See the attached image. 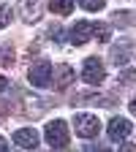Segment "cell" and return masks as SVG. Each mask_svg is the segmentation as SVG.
Here are the masks:
<instances>
[{"label":"cell","mask_w":136,"mask_h":152,"mask_svg":"<svg viewBox=\"0 0 136 152\" xmlns=\"http://www.w3.org/2000/svg\"><path fill=\"white\" fill-rule=\"evenodd\" d=\"M74 128H76V136H82V139H93V136H98V130H101V122L95 114H76L74 117Z\"/></svg>","instance_id":"cell-1"},{"label":"cell","mask_w":136,"mask_h":152,"mask_svg":"<svg viewBox=\"0 0 136 152\" xmlns=\"http://www.w3.org/2000/svg\"><path fill=\"white\" fill-rule=\"evenodd\" d=\"M8 90V79H6V76H0V92H6Z\"/></svg>","instance_id":"cell-18"},{"label":"cell","mask_w":136,"mask_h":152,"mask_svg":"<svg viewBox=\"0 0 136 152\" xmlns=\"http://www.w3.org/2000/svg\"><path fill=\"white\" fill-rule=\"evenodd\" d=\"M14 141L22 147V149H35L38 147V130L35 128H19L14 133Z\"/></svg>","instance_id":"cell-6"},{"label":"cell","mask_w":136,"mask_h":152,"mask_svg":"<svg viewBox=\"0 0 136 152\" xmlns=\"http://www.w3.org/2000/svg\"><path fill=\"white\" fill-rule=\"evenodd\" d=\"M131 82H136V71H125L123 73V84H131Z\"/></svg>","instance_id":"cell-16"},{"label":"cell","mask_w":136,"mask_h":152,"mask_svg":"<svg viewBox=\"0 0 136 152\" xmlns=\"http://www.w3.org/2000/svg\"><path fill=\"white\" fill-rule=\"evenodd\" d=\"M44 136H46V141L52 144V149L65 147V144H68V125H65L63 120H52V122H46V128H44Z\"/></svg>","instance_id":"cell-2"},{"label":"cell","mask_w":136,"mask_h":152,"mask_svg":"<svg viewBox=\"0 0 136 152\" xmlns=\"http://www.w3.org/2000/svg\"><path fill=\"white\" fill-rule=\"evenodd\" d=\"M93 35L98 38V41H109V38H112V30H109V25L98 22V25H93Z\"/></svg>","instance_id":"cell-12"},{"label":"cell","mask_w":136,"mask_h":152,"mask_svg":"<svg viewBox=\"0 0 136 152\" xmlns=\"http://www.w3.org/2000/svg\"><path fill=\"white\" fill-rule=\"evenodd\" d=\"M120 152H136V144H133V141H125V144L120 147Z\"/></svg>","instance_id":"cell-17"},{"label":"cell","mask_w":136,"mask_h":152,"mask_svg":"<svg viewBox=\"0 0 136 152\" xmlns=\"http://www.w3.org/2000/svg\"><path fill=\"white\" fill-rule=\"evenodd\" d=\"M27 79H30V84H33V87H49V82H52V65H49L46 60H44V63L30 65Z\"/></svg>","instance_id":"cell-4"},{"label":"cell","mask_w":136,"mask_h":152,"mask_svg":"<svg viewBox=\"0 0 136 152\" xmlns=\"http://www.w3.org/2000/svg\"><path fill=\"white\" fill-rule=\"evenodd\" d=\"M11 22V8L8 6H0V27H6Z\"/></svg>","instance_id":"cell-14"},{"label":"cell","mask_w":136,"mask_h":152,"mask_svg":"<svg viewBox=\"0 0 136 152\" xmlns=\"http://www.w3.org/2000/svg\"><path fill=\"white\" fill-rule=\"evenodd\" d=\"M85 152H109V147H104V144H87Z\"/></svg>","instance_id":"cell-15"},{"label":"cell","mask_w":136,"mask_h":152,"mask_svg":"<svg viewBox=\"0 0 136 152\" xmlns=\"http://www.w3.org/2000/svg\"><path fill=\"white\" fill-rule=\"evenodd\" d=\"M128 133H131V122H128V120L114 117V120L109 122V139H112V141H123Z\"/></svg>","instance_id":"cell-8"},{"label":"cell","mask_w":136,"mask_h":152,"mask_svg":"<svg viewBox=\"0 0 136 152\" xmlns=\"http://www.w3.org/2000/svg\"><path fill=\"white\" fill-rule=\"evenodd\" d=\"M79 6H82L85 11H101V8L106 6V0H79Z\"/></svg>","instance_id":"cell-13"},{"label":"cell","mask_w":136,"mask_h":152,"mask_svg":"<svg viewBox=\"0 0 136 152\" xmlns=\"http://www.w3.org/2000/svg\"><path fill=\"white\" fill-rule=\"evenodd\" d=\"M52 76H54V87H68L74 82V68L71 65H57L52 71Z\"/></svg>","instance_id":"cell-9"},{"label":"cell","mask_w":136,"mask_h":152,"mask_svg":"<svg viewBox=\"0 0 136 152\" xmlns=\"http://www.w3.org/2000/svg\"><path fill=\"white\" fill-rule=\"evenodd\" d=\"M49 6H52L54 14L65 16V14H71V8H74V0H49Z\"/></svg>","instance_id":"cell-11"},{"label":"cell","mask_w":136,"mask_h":152,"mask_svg":"<svg viewBox=\"0 0 136 152\" xmlns=\"http://www.w3.org/2000/svg\"><path fill=\"white\" fill-rule=\"evenodd\" d=\"M6 149H8V144H6V139H3V136H0V152H6Z\"/></svg>","instance_id":"cell-19"},{"label":"cell","mask_w":136,"mask_h":152,"mask_svg":"<svg viewBox=\"0 0 136 152\" xmlns=\"http://www.w3.org/2000/svg\"><path fill=\"white\" fill-rule=\"evenodd\" d=\"M19 16L25 22H38V16H41V0H19Z\"/></svg>","instance_id":"cell-7"},{"label":"cell","mask_w":136,"mask_h":152,"mask_svg":"<svg viewBox=\"0 0 136 152\" xmlns=\"http://www.w3.org/2000/svg\"><path fill=\"white\" fill-rule=\"evenodd\" d=\"M82 79L87 84H101L106 79V71H104V63L98 60V57H87L85 65H82Z\"/></svg>","instance_id":"cell-3"},{"label":"cell","mask_w":136,"mask_h":152,"mask_svg":"<svg viewBox=\"0 0 136 152\" xmlns=\"http://www.w3.org/2000/svg\"><path fill=\"white\" fill-rule=\"evenodd\" d=\"M131 57H133V54H131V44L125 41V44H120V46H114V49H112V57H109V60H112L114 65H125Z\"/></svg>","instance_id":"cell-10"},{"label":"cell","mask_w":136,"mask_h":152,"mask_svg":"<svg viewBox=\"0 0 136 152\" xmlns=\"http://www.w3.org/2000/svg\"><path fill=\"white\" fill-rule=\"evenodd\" d=\"M131 114H136V98L131 101Z\"/></svg>","instance_id":"cell-20"},{"label":"cell","mask_w":136,"mask_h":152,"mask_svg":"<svg viewBox=\"0 0 136 152\" xmlns=\"http://www.w3.org/2000/svg\"><path fill=\"white\" fill-rule=\"evenodd\" d=\"M90 38H93V22H76V25L71 27V33H68V41L76 44V46L87 44Z\"/></svg>","instance_id":"cell-5"}]
</instances>
